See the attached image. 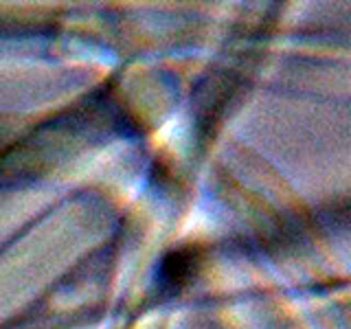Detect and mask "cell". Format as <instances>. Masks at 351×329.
<instances>
[{
    "mask_svg": "<svg viewBox=\"0 0 351 329\" xmlns=\"http://www.w3.org/2000/svg\"><path fill=\"white\" fill-rule=\"evenodd\" d=\"M197 268H200V255H197V250L193 246L178 248L162 259L160 281L162 285H167V288L178 290L195 277Z\"/></svg>",
    "mask_w": 351,
    "mask_h": 329,
    "instance_id": "cell-1",
    "label": "cell"
}]
</instances>
